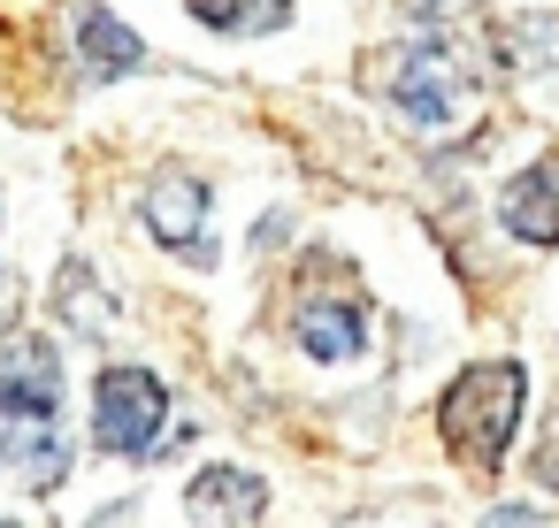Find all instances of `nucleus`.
Masks as SVG:
<instances>
[{"label": "nucleus", "instance_id": "1", "mask_svg": "<svg viewBox=\"0 0 559 528\" xmlns=\"http://www.w3.org/2000/svg\"><path fill=\"white\" fill-rule=\"evenodd\" d=\"M521 413H528V375H521V360H475V368L452 375V391H444V406H437V429H444V444H452L467 467H498V459L513 452Z\"/></svg>", "mask_w": 559, "mask_h": 528}, {"label": "nucleus", "instance_id": "2", "mask_svg": "<svg viewBox=\"0 0 559 528\" xmlns=\"http://www.w3.org/2000/svg\"><path fill=\"white\" fill-rule=\"evenodd\" d=\"M475 70L444 47V39H421V47H399L391 62H383V100L406 116V123H421V131H452L467 108H475Z\"/></svg>", "mask_w": 559, "mask_h": 528}, {"label": "nucleus", "instance_id": "3", "mask_svg": "<svg viewBox=\"0 0 559 528\" xmlns=\"http://www.w3.org/2000/svg\"><path fill=\"white\" fill-rule=\"evenodd\" d=\"M162 421H169L162 375H146V368H108V375L93 383V444H100V452L146 459L154 436H162Z\"/></svg>", "mask_w": 559, "mask_h": 528}, {"label": "nucleus", "instance_id": "4", "mask_svg": "<svg viewBox=\"0 0 559 528\" xmlns=\"http://www.w3.org/2000/svg\"><path fill=\"white\" fill-rule=\"evenodd\" d=\"M146 230H154L169 253H185L192 268H215V238H207V184H200L192 169H162V177L146 184Z\"/></svg>", "mask_w": 559, "mask_h": 528}, {"label": "nucleus", "instance_id": "5", "mask_svg": "<svg viewBox=\"0 0 559 528\" xmlns=\"http://www.w3.org/2000/svg\"><path fill=\"white\" fill-rule=\"evenodd\" d=\"M62 413V368L39 337H16L0 352V421H55Z\"/></svg>", "mask_w": 559, "mask_h": 528}, {"label": "nucleus", "instance_id": "6", "mask_svg": "<svg viewBox=\"0 0 559 528\" xmlns=\"http://www.w3.org/2000/svg\"><path fill=\"white\" fill-rule=\"evenodd\" d=\"M498 223H506L521 245H559V154L528 161L521 177H506V192H498Z\"/></svg>", "mask_w": 559, "mask_h": 528}, {"label": "nucleus", "instance_id": "7", "mask_svg": "<svg viewBox=\"0 0 559 528\" xmlns=\"http://www.w3.org/2000/svg\"><path fill=\"white\" fill-rule=\"evenodd\" d=\"M299 352L307 360H330V368L360 360L368 352V307L360 299H307L299 307Z\"/></svg>", "mask_w": 559, "mask_h": 528}, {"label": "nucleus", "instance_id": "8", "mask_svg": "<svg viewBox=\"0 0 559 528\" xmlns=\"http://www.w3.org/2000/svg\"><path fill=\"white\" fill-rule=\"evenodd\" d=\"M185 505H192L200 520L246 528V520H261V513H269V490H261V475H238V467H207V475H192Z\"/></svg>", "mask_w": 559, "mask_h": 528}, {"label": "nucleus", "instance_id": "9", "mask_svg": "<svg viewBox=\"0 0 559 528\" xmlns=\"http://www.w3.org/2000/svg\"><path fill=\"white\" fill-rule=\"evenodd\" d=\"M0 452H9V467H16L32 490H55V482L70 475L62 421H0Z\"/></svg>", "mask_w": 559, "mask_h": 528}, {"label": "nucleus", "instance_id": "10", "mask_svg": "<svg viewBox=\"0 0 559 528\" xmlns=\"http://www.w3.org/2000/svg\"><path fill=\"white\" fill-rule=\"evenodd\" d=\"M78 47H85V70H93L100 85H116V77H131V70L146 62L139 32H131V24H116L108 9H78Z\"/></svg>", "mask_w": 559, "mask_h": 528}, {"label": "nucleus", "instance_id": "11", "mask_svg": "<svg viewBox=\"0 0 559 528\" xmlns=\"http://www.w3.org/2000/svg\"><path fill=\"white\" fill-rule=\"evenodd\" d=\"M192 16H200L207 32L253 39V32H284V24H292V0H192Z\"/></svg>", "mask_w": 559, "mask_h": 528}, {"label": "nucleus", "instance_id": "12", "mask_svg": "<svg viewBox=\"0 0 559 528\" xmlns=\"http://www.w3.org/2000/svg\"><path fill=\"white\" fill-rule=\"evenodd\" d=\"M62 314L78 322V337H108V329H116V307L93 291V268H85V261L62 268Z\"/></svg>", "mask_w": 559, "mask_h": 528}, {"label": "nucleus", "instance_id": "13", "mask_svg": "<svg viewBox=\"0 0 559 528\" xmlns=\"http://www.w3.org/2000/svg\"><path fill=\"white\" fill-rule=\"evenodd\" d=\"M421 16H429V24H467L475 0H421Z\"/></svg>", "mask_w": 559, "mask_h": 528}, {"label": "nucleus", "instance_id": "14", "mask_svg": "<svg viewBox=\"0 0 559 528\" xmlns=\"http://www.w3.org/2000/svg\"><path fill=\"white\" fill-rule=\"evenodd\" d=\"M490 528H544V520H536L528 505H498V513H490Z\"/></svg>", "mask_w": 559, "mask_h": 528}, {"label": "nucleus", "instance_id": "15", "mask_svg": "<svg viewBox=\"0 0 559 528\" xmlns=\"http://www.w3.org/2000/svg\"><path fill=\"white\" fill-rule=\"evenodd\" d=\"M0 528H16V520H0Z\"/></svg>", "mask_w": 559, "mask_h": 528}]
</instances>
